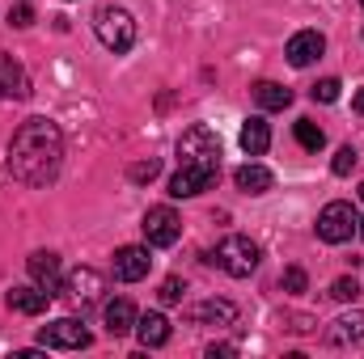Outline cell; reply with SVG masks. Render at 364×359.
<instances>
[{"label": "cell", "mask_w": 364, "mask_h": 359, "mask_svg": "<svg viewBox=\"0 0 364 359\" xmlns=\"http://www.w3.org/2000/svg\"><path fill=\"white\" fill-rule=\"evenodd\" d=\"M64 165V131L51 118H26L9 140V170L26 186H51Z\"/></svg>", "instance_id": "6da1fadb"}, {"label": "cell", "mask_w": 364, "mask_h": 359, "mask_svg": "<svg viewBox=\"0 0 364 359\" xmlns=\"http://www.w3.org/2000/svg\"><path fill=\"white\" fill-rule=\"evenodd\" d=\"M259 258H263L259 241H250V237H242V233L225 237V241L208 254V263H216V267L225 270V275H233V279H250V275L259 270Z\"/></svg>", "instance_id": "7a4b0ae2"}, {"label": "cell", "mask_w": 364, "mask_h": 359, "mask_svg": "<svg viewBox=\"0 0 364 359\" xmlns=\"http://www.w3.org/2000/svg\"><path fill=\"white\" fill-rule=\"evenodd\" d=\"M93 30H97V43H102L106 51H114V55H123V51L136 47V17H132L127 9H119V4L97 9Z\"/></svg>", "instance_id": "3957f363"}, {"label": "cell", "mask_w": 364, "mask_h": 359, "mask_svg": "<svg viewBox=\"0 0 364 359\" xmlns=\"http://www.w3.org/2000/svg\"><path fill=\"white\" fill-rule=\"evenodd\" d=\"M178 161L182 165H208V170H220V140L212 127H186L178 140Z\"/></svg>", "instance_id": "277c9868"}, {"label": "cell", "mask_w": 364, "mask_h": 359, "mask_svg": "<svg viewBox=\"0 0 364 359\" xmlns=\"http://www.w3.org/2000/svg\"><path fill=\"white\" fill-rule=\"evenodd\" d=\"M356 228H360V216H356V207L343 203V199H335V203H326V207L318 211V241H326V245L352 241Z\"/></svg>", "instance_id": "5b68a950"}, {"label": "cell", "mask_w": 364, "mask_h": 359, "mask_svg": "<svg viewBox=\"0 0 364 359\" xmlns=\"http://www.w3.org/2000/svg\"><path fill=\"white\" fill-rule=\"evenodd\" d=\"M93 343V334L85 330V321L77 317H55L38 330V347H51V351H85Z\"/></svg>", "instance_id": "8992f818"}, {"label": "cell", "mask_w": 364, "mask_h": 359, "mask_svg": "<svg viewBox=\"0 0 364 359\" xmlns=\"http://www.w3.org/2000/svg\"><path fill=\"white\" fill-rule=\"evenodd\" d=\"M140 228H144V241H149V245H157V250L174 245V241L182 237V220H178V211H174L170 203H161V207H149Z\"/></svg>", "instance_id": "52a82bcc"}, {"label": "cell", "mask_w": 364, "mask_h": 359, "mask_svg": "<svg viewBox=\"0 0 364 359\" xmlns=\"http://www.w3.org/2000/svg\"><path fill=\"white\" fill-rule=\"evenodd\" d=\"M102 292H106V279H102L93 267H77L68 279H64V292H60V296H68V300L85 313L90 304H97V300H102Z\"/></svg>", "instance_id": "ba28073f"}, {"label": "cell", "mask_w": 364, "mask_h": 359, "mask_svg": "<svg viewBox=\"0 0 364 359\" xmlns=\"http://www.w3.org/2000/svg\"><path fill=\"white\" fill-rule=\"evenodd\" d=\"M149 270H153L149 245H119L114 250V279L119 283H140Z\"/></svg>", "instance_id": "9c48e42d"}, {"label": "cell", "mask_w": 364, "mask_h": 359, "mask_svg": "<svg viewBox=\"0 0 364 359\" xmlns=\"http://www.w3.org/2000/svg\"><path fill=\"white\" fill-rule=\"evenodd\" d=\"M216 174H220V170H208V165H178V174L170 178V194H174V199H195V194L212 190Z\"/></svg>", "instance_id": "30bf717a"}, {"label": "cell", "mask_w": 364, "mask_h": 359, "mask_svg": "<svg viewBox=\"0 0 364 359\" xmlns=\"http://www.w3.org/2000/svg\"><path fill=\"white\" fill-rule=\"evenodd\" d=\"M322 51H326V38L318 30H296L288 38V47H284V55H288L292 68H309L314 60H322Z\"/></svg>", "instance_id": "8fae6325"}, {"label": "cell", "mask_w": 364, "mask_h": 359, "mask_svg": "<svg viewBox=\"0 0 364 359\" xmlns=\"http://www.w3.org/2000/svg\"><path fill=\"white\" fill-rule=\"evenodd\" d=\"M30 279L47 292V296H60L64 292V275H60V254H51V250H38V254H30Z\"/></svg>", "instance_id": "7c38bea8"}, {"label": "cell", "mask_w": 364, "mask_h": 359, "mask_svg": "<svg viewBox=\"0 0 364 359\" xmlns=\"http://www.w3.org/2000/svg\"><path fill=\"white\" fill-rule=\"evenodd\" d=\"M21 97H30V77L9 51H0V101H21Z\"/></svg>", "instance_id": "4fadbf2b"}, {"label": "cell", "mask_w": 364, "mask_h": 359, "mask_svg": "<svg viewBox=\"0 0 364 359\" xmlns=\"http://www.w3.org/2000/svg\"><path fill=\"white\" fill-rule=\"evenodd\" d=\"M136 304L127 300V296H119V300H110L106 309H102V321H106V334L110 338H123V334H132L136 330Z\"/></svg>", "instance_id": "5bb4252c"}, {"label": "cell", "mask_w": 364, "mask_h": 359, "mask_svg": "<svg viewBox=\"0 0 364 359\" xmlns=\"http://www.w3.org/2000/svg\"><path fill=\"white\" fill-rule=\"evenodd\" d=\"M4 300H9V309H13V313H21V317H38V313L51 304V296H47L38 283H34V287H26V283H21V287H9V296H4Z\"/></svg>", "instance_id": "9a60e30c"}, {"label": "cell", "mask_w": 364, "mask_h": 359, "mask_svg": "<svg viewBox=\"0 0 364 359\" xmlns=\"http://www.w3.org/2000/svg\"><path fill=\"white\" fill-rule=\"evenodd\" d=\"M233 321H237L233 300H203L191 309V326H233Z\"/></svg>", "instance_id": "2e32d148"}, {"label": "cell", "mask_w": 364, "mask_h": 359, "mask_svg": "<svg viewBox=\"0 0 364 359\" xmlns=\"http://www.w3.org/2000/svg\"><path fill=\"white\" fill-rule=\"evenodd\" d=\"M326 343H331V347H360L364 343V313H348V317L331 321Z\"/></svg>", "instance_id": "e0dca14e"}, {"label": "cell", "mask_w": 364, "mask_h": 359, "mask_svg": "<svg viewBox=\"0 0 364 359\" xmlns=\"http://www.w3.org/2000/svg\"><path fill=\"white\" fill-rule=\"evenodd\" d=\"M242 148H246V157H263L272 148V127H267L263 114H255V118L242 123Z\"/></svg>", "instance_id": "ac0fdd59"}, {"label": "cell", "mask_w": 364, "mask_h": 359, "mask_svg": "<svg viewBox=\"0 0 364 359\" xmlns=\"http://www.w3.org/2000/svg\"><path fill=\"white\" fill-rule=\"evenodd\" d=\"M136 334H140L144 347H166L174 330H170L166 313H144V317H136Z\"/></svg>", "instance_id": "d6986e66"}, {"label": "cell", "mask_w": 364, "mask_h": 359, "mask_svg": "<svg viewBox=\"0 0 364 359\" xmlns=\"http://www.w3.org/2000/svg\"><path fill=\"white\" fill-rule=\"evenodd\" d=\"M233 182H237V190H246V194H267L275 186V178H272V170H263V165H242L237 174H233Z\"/></svg>", "instance_id": "ffe728a7"}, {"label": "cell", "mask_w": 364, "mask_h": 359, "mask_svg": "<svg viewBox=\"0 0 364 359\" xmlns=\"http://www.w3.org/2000/svg\"><path fill=\"white\" fill-rule=\"evenodd\" d=\"M255 101H259V110H288L292 106V89H284L275 81H259L255 85Z\"/></svg>", "instance_id": "44dd1931"}, {"label": "cell", "mask_w": 364, "mask_h": 359, "mask_svg": "<svg viewBox=\"0 0 364 359\" xmlns=\"http://www.w3.org/2000/svg\"><path fill=\"white\" fill-rule=\"evenodd\" d=\"M292 131H296V144H301L305 153H318V148L326 144V131H322L314 118H296V123H292Z\"/></svg>", "instance_id": "7402d4cb"}, {"label": "cell", "mask_w": 364, "mask_h": 359, "mask_svg": "<svg viewBox=\"0 0 364 359\" xmlns=\"http://www.w3.org/2000/svg\"><path fill=\"white\" fill-rule=\"evenodd\" d=\"M331 296H335L339 304H352V300H360V283H356L352 275H343V279L331 283Z\"/></svg>", "instance_id": "603a6c76"}, {"label": "cell", "mask_w": 364, "mask_h": 359, "mask_svg": "<svg viewBox=\"0 0 364 359\" xmlns=\"http://www.w3.org/2000/svg\"><path fill=\"white\" fill-rule=\"evenodd\" d=\"M356 161H360V157H356V148H352V144H343V148L335 153V161H331V170H335V178H348V174L356 170Z\"/></svg>", "instance_id": "cb8c5ba5"}, {"label": "cell", "mask_w": 364, "mask_h": 359, "mask_svg": "<svg viewBox=\"0 0 364 359\" xmlns=\"http://www.w3.org/2000/svg\"><path fill=\"white\" fill-rule=\"evenodd\" d=\"M339 89H343V85H339L335 77H322V81L309 89V97H314V101H322V106H331V101H339Z\"/></svg>", "instance_id": "d4e9b609"}, {"label": "cell", "mask_w": 364, "mask_h": 359, "mask_svg": "<svg viewBox=\"0 0 364 359\" xmlns=\"http://www.w3.org/2000/svg\"><path fill=\"white\" fill-rule=\"evenodd\" d=\"M9 26H17V30L34 26V4H30V0H17V4L9 9Z\"/></svg>", "instance_id": "484cf974"}, {"label": "cell", "mask_w": 364, "mask_h": 359, "mask_svg": "<svg viewBox=\"0 0 364 359\" xmlns=\"http://www.w3.org/2000/svg\"><path fill=\"white\" fill-rule=\"evenodd\" d=\"M279 283H284V292H292V296H301V292L309 287V275H305L301 267H288V270H284V279H279Z\"/></svg>", "instance_id": "4316f807"}, {"label": "cell", "mask_w": 364, "mask_h": 359, "mask_svg": "<svg viewBox=\"0 0 364 359\" xmlns=\"http://www.w3.org/2000/svg\"><path fill=\"white\" fill-rule=\"evenodd\" d=\"M157 174H161V161H153V157H149V161H136V165L127 170V178L132 182H153Z\"/></svg>", "instance_id": "83f0119b"}, {"label": "cell", "mask_w": 364, "mask_h": 359, "mask_svg": "<svg viewBox=\"0 0 364 359\" xmlns=\"http://www.w3.org/2000/svg\"><path fill=\"white\" fill-rule=\"evenodd\" d=\"M182 296H186V283H182L178 275H174V279H166V283H161V292H157V300H161V304H178Z\"/></svg>", "instance_id": "f1b7e54d"}, {"label": "cell", "mask_w": 364, "mask_h": 359, "mask_svg": "<svg viewBox=\"0 0 364 359\" xmlns=\"http://www.w3.org/2000/svg\"><path fill=\"white\" fill-rule=\"evenodd\" d=\"M208 355H212V359H225V355H237V347H233V343H212V347H208Z\"/></svg>", "instance_id": "f546056e"}, {"label": "cell", "mask_w": 364, "mask_h": 359, "mask_svg": "<svg viewBox=\"0 0 364 359\" xmlns=\"http://www.w3.org/2000/svg\"><path fill=\"white\" fill-rule=\"evenodd\" d=\"M352 110H356V114L364 118V89H356V93H352Z\"/></svg>", "instance_id": "4dcf8cb0"}, {"label": "cell", "mask_w": 364, "mask_h": 359, "mask_svg": "<svg viewBox=\"0 0 364 359\" xmlns=\"http://www.w3.org/2000/svg\"><path fill=\"white\" fill-rule=\"evenodd\" d=\"M356 233H360V237H364V220H360V228H356Z\"/></svg>", "instance_id": "1f68e13d"}, {"label": "cell", "mask_w": 364, "mask_h": 359, "mask_svg": "<svg viewBox=\"0 0 364 359\" xmlns=\"http://www.w3.org/2000/svg\"><path fill=\"white\" fill-rule=\"evenodd\" d=\"M360 194H364V186H360Z\"/></svg>", "instance_id": "d6a6232c"}, {"label": "cell", "mask_w": 364, "mask_h": 359, "mask_svg": "<svg viewBox=\"0 0 364 359\" xmlns=\"http://www.w3.org/2000/svg\"><path fill=\"white\" fill-rule=\"evenodd\" d=\"M360 4H364V0H360Z\"/></svg>", "instance_id": "836d02e7"}]
</instances>
